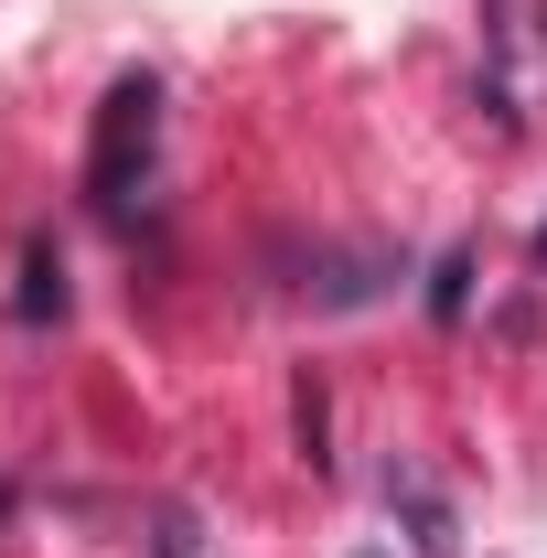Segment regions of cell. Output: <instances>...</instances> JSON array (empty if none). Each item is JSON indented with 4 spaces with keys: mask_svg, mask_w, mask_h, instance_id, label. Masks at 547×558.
<instances>
[{
    "mask_svg": "<svg viewBox=\"0 0 547 558\" xmlns=\"http://www.w3.org/2000/svg\"><path fill=\"white\" fill-rule=\"evenodd\" d=\"M290 429H301V462H312V473H333V398H323V376H301V387H290Z\"/></svg>",
    "mask_w": 547,
    "mask_h": 558,
    "instance_id": "cell-3",
    "label": "cell"
},
{
    "mask_svg": "<svg viewBox=\"0 0 547 558\" xmlns=\"http://www.w3.org/2000/svg\"><path fill=\"white\" fill-rule=\"evenodd\" d=\"M462 312H473V247H451L429 269V323H462Z\"/></svg>",
    "mask_w": 547,
    "mask_h": 558,
    "instance_id": "cell-4",
    "label": "cell"
},
{
    "mask_svg": "<svg viewBox=\"0 0 547 558\" xmlns=\"http://www.w3.org/2000/svg\"><path fill=\"white\" fill-rule=\"evenodd\" d=\"M398 505H409V526H418V558H451V515H440V494L429 484H387Z\"/></svg>",
    "mask_w": 547,
    "mask_h": 558,
    "instance_id": "cell-5",
    "label": "cell"
},
{
    "mask_svg": "<svg viewBox=\"0 0 547 558\" xmlns=\"http://www.w3.org/2000/svg\"><path fill=\"white\" fill-rule=\"evenodd\" d=\"M11 312H22V323H65V258H54V236L22 247V290H11Z\"/></svg>",
    "mask_w": 547,
    "mask_h": 558,
    "instance_id": "cell-2",
    "label": "cell"
},
{
    "mask_svg": "<svg viewBox=\"0 0 547 558\" xmlns=\"http://www.w3.org/2000/svg\"><path fill=\"white\" fill-rule=\"evenodd\" d=\"M150 161H161V75H108V97H97V119H86V194L119 215L150 183Z\"/></svg>",
    "mask_w": 547,
    "mask_h": 558,
    "instance_id": "cell-1",
    "label": "cell"
},
{
    "mask_svg": "<svg viewBox=\"0 0 547 558\" xmlns=\"http://www.w3.org/2000/svg\"><path fill=\"white\" fill-rule=\"evenodd\" d=\"M537 279H547V226H537Z\"/></svg>",
    "mask_w": 547,
    "mask_h": 558,
    "instance_id": "cell-6",
    "label": "cell"
}]
</instances>
